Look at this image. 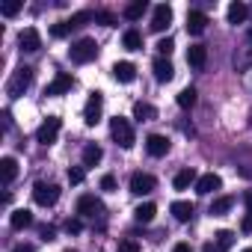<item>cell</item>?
Segmentation results:
<instances>
[{"instance_id":"39","label":"cell","mask_w":252,"mask_h":252,"mask_svg":"<svg viewBox=\"0 0 252 252\" xmlns=\"http://www.w3.org/2000/svg\"><path fill=\"white\" fill-rule=\"evenodd\" d=\"M39 234H42V240H57V228L54 225H39Z\"/></svg>"},{"instance_id":"26","label":"cell","mask_w":252,"mask_h":252,"mask_svg":"<svg viewBox=\"0 0 252 252\" xmlns=\"http://www.w3.org/2000/svg\"><path fill=\"white\" fill-rule=\"evenodd\" d=\"M122 45H125V51H143V36L137 30H125Z\"/></svg>"},{"instance_id":"2","label":"cell","mask_w":252,"mask_h":252,"mask_svg":"<svg viewBox=\"0 0 252 252\" xmlns=\"http://www.w3.org/2000/svg\"><path fill=\"white\" fill-rule=\"evenodd\" d=\"M68 57H71V63H92L95 57H98V42L95 39H77V42H71V48H68Z\"/></svg>"},{"instance_id":"8","label":"cell","mask_w":252,"mask_h":252,"mask_svg":"<svg viewBox=\"0 0 252 252\" xmlns=\"http://www.w3.org/2000/svg\"><path fill=\"white\" fill-rule=\"evenodd\" d=\"M77 214L80 217H101L104 214V202L98 196H92V193H83L77 199Z\"/></svg>"},{"instance_id":"31","label":"cell","mask_w":252,"mask_h":252,"mask_svg":"<svg viewBox=\"0 0 252 252\" xmlns=\"http://www.w3.org/2000/svg\"><path fill=\"white\" fill-rule=\"evenodd\" d=\"M92 18H95V15H92L89 9H83V12H74V15L68 18V27H71V30H77V27H83V24H89Z\"/></svg>"},{"instance_id":"23","label":"cell","mask_w":252,"mask_h":252,"mask_svg":"<svg viewBox=\"0 0 252 252\" xmlns=\"http://www.w3.org/2000/svg\"><path fill=\"white\" fill-rule=\"evenodd\" d=\"M169 211H172V217H175L178 222H190V220H193V214H196L190 202H172V205H169Z\"/></svg>"},{"instance_id":"5","label":"cell","mask_w":252,"mask_h":252,"mask_svg":"<svg viewBox=\"0 0 252 252\" xmlns=\"http://www.w3.org/2000/svg\"><path fill=\"white\" fill-rule=\"evenodd\" d=\"M33 199H36V205L51 208V205H57V199H60V187H57V184H48V181H36V184H33Z\"/></svg>"},{"instance_id":"11","label":"cell","mask_w":252,"mask_h":252,"mask_svg":"<svg viewBox=\"0 0 252 252\" xmlns=\"http://www.w3.org/2000/svg\"><path fill=\"white\" fill-rule=\"evenodd\" d=\"M18 45H21V51H27V54H36V51L42 48V36H39V30H36V27H27V30H21V36H18Z\"/></svg>"},{"instance_id":"9","label":"cell","mask_w":252,"mask_h":252,"mask_svg":"<svg viewBox=\"0 0 252 252\" xmlns=\"http://www.w3.org/2000/svg\"><path fill=\"white\" fill-rule=\"evenodd\" d=\"M169 24H172V6L169 3H158L155 12H152V30L155 33H163Z\"/></svg>"},{"instance_id":"20","label":"cell","mask_w":252,"mask_h":252,"mask_svg":"<svg viewBox=\"0 0 252 252\" xmlns=\"http://www.w3.org/2000/svg\"><path fill=\"white\" fill-rule=\"evenodd\" d=\"M9 225H12L15 231H21V228H30V225H33V214H30L27 208H18V211H12V217H9Z\"/></svg>"},{"instance_id":"43","label":"cell","mask_w":252,"mask_h":252,"mask_svg":"<svg viewBox=\"0 0 252 252\" xmlns=\"http://www.w3.org/2000/svg\"><path fill=\"white\" fill-rule=\"evenodd\" d=\"M172 252H190V243H175V249Z\"/></svg>"},{"instance_id":"25","label":"cell","mask_w":252,"mask_h":252,"mask_svg":"<svg viewBox=\"0 0 252 252\" xmlns=\"http://www.w3.org/2000/svg\"><path fill=\"white\" fill-rule=\"evenodd\" d=\"M134 119L152 122V119H158V107H152V104H146V101H137V104H134Z\"/></svg>"},{"instance_id":"27","label":"cell","mask_w":252,"mask_h":252,"mask_svg":"<svg viewBox=\"0 0 252 252\" xmlns=\"http://www.w3.org/2000/svg\"><path fill=\"white\" fill-rule=\"evenodd\" d=\"M231 205H234L231 196H220V199H214V205H211V217H225V214L231 211Z\"/></svg>"},{"instance_id":"38","label":"cell","mask_w":252,"mask_h":252,"mask_svg":"<svg viewBox=\"0 0 252 252\" xmlns=\"http://www.w3.org/2000/svg\"><path fill=\"white\" fill-rule=\"evenodd\" d=\"M101 190H107V193H110V190H116V175H110V172H107V175H101Z\"/></svg>"},{"instance_id":"7","label":"cell","mask_w":252,"mask_h":252,"mask_svg":"<svg viewBox=\"0 0 252 252\" xmlns=\"http://www.w3.org/2000/svg\"><path fill=\"white\" fill-rule=\"evenodd\" d=\"M155 187H158L155 175H149V172H134L131 175V193L134 196H149V193H155Z\"/></svg>"},{"instance_id":"16","label":"cell","mask_w":252,"mask_h":252,"mask_svg":"<svg viewBox=\"0 0 252 252\" xmlns=\"http://www.w3.org/2000/svg\"><path fill=\"white\" fill-rule=\"evenodd\" d=\"M152 68H155V80H158V83H169L172 74H175V68H172V63H169L166 57H158Z\"/></svg>"},{"instance_id":"19","label":"cell","mask_w":252,"mask_h":252,"mask_svg":"<svg viewBox=\"0 0 252 252\" xmlns=\"http://www.w3.org/2000/svg\"><path fill=\"white\" fill-rule=\"evenodd\" d=\"M246 15H249V6L243 3V0H234V3L225 9V18H228V24H243V21H246Z\"/></svg>"},{"instance_id":"35","label":"cell","mask_w":252,"mask_h":252,"mask_svg":"<svg viewBox=\"0 0 252 252\" xmlns=\"http://www.w3.org/2000/svg\"><path fill=\"white\" fill-rule=\"evenodd\" d=\"M83 178H86V169H83V166H71V169H68V181H71V184H80Z\"/></svg>"},{"instance_id":"14","label":"cell","mask_w":252,"mask_h":252,"mask_svg":"<svg viewBox=\"0 0 252 252\" xmlns=\"http://www.w3.org/2000/svg\"><path fill=\"white\" fill-rule=\"evenodd\" d=\"M187 63H190V68L202 71L205 63H208V48H205V45H190V48H187Z\"/></svg>"},{"instance_id":"24","label":"cell","mask_w":252,"mask_h":252,"mask_svg":"<svg viewBox=\"0 0 252 252\" xmlns=\"http://www.w3.org/2000/svg\"><path fill=\"white\" fill-rule=\"evenodd\" d=\"M146 9H149V3H146V0H134V3H128V6L122 9V15L128 18V21H140Z\"/></svg>"},{"instance_id":"6","label":"cell","mask_w":252,"mask_h":252,"mask_svg":"<svg viewBox=\"0 0 252 252\" xmlns=\"http://www.w3.org/2000/svg\"><path fill=\"white\" fill-rule=\"evenodd\" d=\"M101 110H104V95L95 89V92H89V98H86V107H83V122L89 125V128L101 122Z\"/></svg>"},{"instance_id":"45","label":"cell","mask_w":252,"mask_h":252,"mask_svg":"<svg viewBox=\"0 0 252 252\" xmlns=\"http://www.w3.org/2000/svg\"><path fill=\"white\" fill-rule=\"evenodd\" d=\"M202 252H220V249H217L214 243H205V249H202Z\"/></svg>"},{"instance_id":"15","label":"cell","mask_w":252,"mask_h":252,"mask_svg":"<svg viewBox=\"0 0 252 252\" xmlns=\"http://www.w3.org/2000/svg\"><path fill=\"white\" fill-rule=\"evenodd\" d=\"M205 27H208V15L199 12V9H193V12L187 15V33H190V36H202Z\"/></svg>"},{"instance_id":"37","label":"cell","mask_w":252,"mask_h":252,"mask_svg":"<svg viewBox=\"0 0 252 252\" xmlns=\"http://www.w3.org/2000/svg\"><path fill=\"white\" fill-rule=\"evenodd\" d=\"M116 252H140V243H137V240H122V243L116 246Z\"/></svg>"},{"instance_id":"4","label":"cell","mask_w":252,"mask_h":252,"mask_svg":"<svg viewBox=\"0 0 252 252\" xmlns=\"http://www.w3.org/2000/svg\"><path fill=\"white\" fill-rule=\"evenodd\" d=\"M30 83H33V68H30V65H21V68L12 74V80L6 83V92H9L12 98H21V95L30 89Z\"/></svg>"},{"instance_id":"48","label":"cell","mask_w":252,"mask_h":252,"mask_svg":"<svg viewBox=\"0 0 252 252\" xmlns=\"http://www.w3.org/2000/svg\"><path fill=\"white\" fill-rule=\"evenodd\" d=\"M65 252H74V249H65Z\"/></svg>"},{"instance_id":"46","label":"cell","mask_w":252,"mask_h":252,"mask_svg":"<svg viewBox=\"0 0 252 252\" xmlns=\"http://www.w3.org/2000/svg\"><path fill=\"white\" fill-rule=\"evenodd\" d=\"M246 39H249V45H252V30H249V33H246Z\"/></svg>"},{"instance_id":"12","label":"cell","mask_w":252,"mask_h":252,"mask_svg":"<svg viewBox=\"0 0 252 252\" xmlns=\"http://www.w3.org/2000/svg\"><path fill=\"white\" fill-rule=\"evenodd\" d=\"M146 152H149L152 158H163V155L169 152V140H166L163 134H149V137H146Z\"/></svg>"},{"instance_id":"3","label":"cell","mask_w":252,"mask_h":252,"mask_svg":"<svg viewBox=\"0 0 252 252\" xmlns=\"http://www.w3.org/2000/svg\"><path fill=\"white\" fill-rule=\"evenodd\" d=\"M60 128H63V119H60V116H48V119L39 125V131H36V143L54 146L57 137H60Z\"/></svg>"},{"instance_id":"30","label":"cell","mask_w":252,"mask_h":252,"mask_svg":"<svg viewBox=\"0 0 252 252\" xmlns=\"http://www.w3.org/2000/svg\"><path fill=\"white\" fill-rule=\"evenodd\" d=\"M175 101H178V107H181V110H190V107L196 104V89H193V86H187V89H181Z\"/></svg>"},{"instance_id":"28","label":"cell","mask_w":252,"mask_h":252,"mask_svg":"<svg viewBox=\"0 0 252 252\" xmlns=\"http://www.w3.org/2000/svg\"><path fill=\"white\" fill-rule=\"evenodd\" d=\"M155 214H158V208H155L152 202H143V205H137L134 220H137V222H152V220H155Z\"/></svg>"},{"instance_id":"34","label":"cell","mask_w":252,"mask_h":252,"mask_svg":"<svg viewBox=\"0 0 252 252\" xmlns=\"http://www.w3.org/2000/svg\"><path fill=\"white\" fill-rule=\"evenodd\" d=\"M158 51H160V57H169V54L175 51V42L166 36V39H160V42H158Z\"/></svg>"},{"instance_id":"40","label":"cell","mask_w":252,"mask_h":252,"mask_svg":"<svg viewBox=\"0 0 252 252\" xmlns=\"http://www.w3.org/2000/svg\"><path fill=\"white\" fill-rule=\"evenodd\" d=\"M65 231H68V234H80V231H83V222H80V220H68V222H65Z\"/></svg>"},{"instance_id":"1","label":"cell","mask_w":252,"mask_h":252,"mask_svg":"<svg viewBox=\"0 0 252 252\" xmlns=\"http://www.w3.org/2000/svg\"><path fill=\"white\" fill-rule=\"evenodd\" d=\"M110 134H113L116 146H122L125 152H128V149H134V143H137V137H134V128H131V122H128V119H122V116L110 119Z\"/></svg>"},{"instance_id":"17","label":"cell","mask_w":252,"mask_h":252,"mask_svg":"<svg viewBox=\"0 0 252 252\" xmlns=\"http://www.w3.org/2000/svg\"><path fill=\"white\" fill-rule=\"evenodd\" d=\"M113 77H116L119 83H134L137 65H134V63H116V65H113Z\"/></svg>"},{"instance_id":"10","label":"cell","mask_w":252,"mask_h":252,"mask_svg":"<svg viewBox=\"0 0 252 252\" xmlns=\"http://www.w3.org/2000/svg\"><path fill=\"white\" fill-rule=\"evenodd\" d=\"M71 86H74V77H71V74H57V77L48 83L45 95H48V98H60V95H65Z\"/></svg>"},{"instance_id":"41","label":"cell","mask_w":252,"mask_h":252,"mask_svg":"<svg viewBox=\"0 0 252 252\" xmlns=\"http://www.w3.org/2000/svg\"><path fill=\"white\" fill-rule=\"evenodd\" d=\"M243 205H246V211H249V217H252V190L243 193Z\"/></svg>"},{"instance_id":"29","label":"cell","mask_w":252,"mask_h":252,"mask_svg":"<svg viewBox=\"0 0 252 252\" xmlns=\"http://www.w3.org/2000/svg\"><path fill=\"white\" fill-rule=\"evenodd\" d=\"M214 240H217V249H220V252H228V249L234 246V231L222 228V231H217V234H214Z\"/></svg>"},{"instance_id":"22","label":"cell","mask_w":252,"mask_h":252,"mask_svg":"<svg viewBox=\"0 0 252 252\" xmlns=\"http://www.w3.org/2000/svg\"><path fill=\"white\" fill-rule=\"evenodd\" d=\"M199 181V175H196V169L193 166H187V169H181L178 175H175V181H172V187L175 190H187L190 184H196Z\"/></svg>"},{"instance_id":"32","label":"cell","mask_w":252,"mask_h":252,"mask_svg":"<svg viewBox=\"0 0 252 252\" xmlns=\"http://www.w3.org/2000/svg\"><path fill=\"white\" fill-rule=\"evenodd\" d=\"M21 6H24L21 0H6V3L0 6V15H3V18H15V15L21 12Z\"/></svg>"},{"instance_id":"33","label":"cell","mask_w":252,"mask_h":252,"mask_svg":"<svg viewBox=\"0 0 252 252\" xmlns=\"http://www.w3.org/2000/svg\"><path fill=\"white\" fill-rule=\"evenodd\" d=\"M68 33H71V27H68V21H57V24L51 27V36H54V39H65Z\"/></svg>"},{"instance_id":"36","label":"cell","mask_w":252,"mask_h":252,"mask_svg":"<svg viewBox=\"0 0 252 252\" xmlns=\"http://www.w3.org/2000/svg\"><path fill=\"white\" fill-rule=\"evenodd\" d=\"M95 21H101L104 27H116V15L113 12H95Z\"/></svg>"},{"instance_id":"42","label":"cell","mask_w":252,"mask_h":252,"mask_svg":"<svg viewBox=\"0 0 252 252\" xmlns=\"http://www.w3.org/2000/svg\"><path fill=\"white\" fill-rule=\"evenodd\" d=\"M12 252H36V249H33V246H30V243H18V246H15V249H12Z\"/></svg>"},{"instance_id":"18","label":"cell","mask_w":252,"mask_h":252,"mask_svg":"<svg viewBox=\"0 0 252 252\" xmlns=\"http://www.w3.org/2000/svg\"><path fill=\"white\" fill-rule=\"evenodd\" d=\"M18 175V160L15 158H3L0 160V181H3V187H9Z\"/></svg>"},{"instance_id":"47","label":"cell","mask_w":252,"mask_h":252,"mask_svg":"<svg viewBox=\"0 0 252 252\" xmlns=\"http://www.w3.org/2000/svg\"><path fill=\"white\" fill-rule=\"evenodd\" d=\"M243 252H252V246H249V249H243Z\"/></svg>"},{"instance_id":"13","label":"cell","mask_w":252,"mask_h":252,"mask_svg":"<svg viewBox=\"0 0 252 252\" xmlns=\"http://www.w3.org/2000/svg\"><path fill=\"white\" fill-rule=\"evenodd\" d=\"M222 187V178L217 175V172H208V175H202L199 181H196V193L199 196H211V193H217Z\"/></svg>"},{"instance_id":"21","label":"cell","mask_w":252,"mask_h":252,"mask_svg":"<svg viewBox=\"0 0 252 252\" xmlns=\"http://www.w3.org/2000/svg\"><path fill=\"white\" fill-rule=\"evenodd\" d=\"M101 158H104V149H101V146H95V143H89V146L83 149V169L98 166V163H101Z\"/></svg>"},{"instance_id":"44","label":"cell","mask_w":252,"mask_h":252,"mask_svg":"<svg viewBox=\"0 0 252 252\" xmlns=\"http://www.w3.org/2000/svg\"><path fill=\"white\" fill-rule=\"evenodd\" d=\"M243 231H252V217H246V220H243Z\"/></svg>"}]
</instances>
